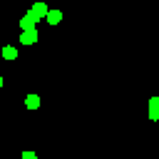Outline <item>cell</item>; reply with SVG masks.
Here are the masks:
<instances>
[{"label": "cell", "mask_w": 159, "mask_h": 159, "mask_svg": "<svg viewBox=\"0 0 159 159\" xmlns=\"http://www.w3.org/2000/svg\"><path fill=\"white\" fill-rule=\"evenodd\" d=\"M30 12L35 15V20H42V17H47V5H45L42 0H37V2L30 7Z\"/></svg>", "instance_id": "obj_1"}, {"label": "cell", "mask_w": 159, "mask_h": 159, "mask_svg": "<svg viewBox=\"0 0 159 159\" xmlns=\"http://www.w3.org/2000/svg\"><path fill=\"white\" fill-rule=\"evenodd\" d=\"M35 40H37V30H22L20 32V42L22 45H35Z\"/></svg>", "instance_id": "obj_2"}, {"label": "cell", "mask_w": 159, "mask_h": 159, "mask_svg": "<svg viewBox=\"0 0 159 159\" xmlns=\"http://www.w3.org/2000/svg\"><path fill=\"white\" fill-rule=\"evenodd\" d=\"M35 22H37L35 15H32V12H25L22 20H20V27H22V30H35Z\"/></svg>", "instance_id": "obj_3"}, {"label": "cell", "mask_w": 159, "mask_h": 159, "mask_svg": "<svg viewBox=\"0 0 159 159\" xmlns=\"http://www.w3.org/2000/svg\"><path fill=\"white\" fill-rule=\"evenodd\" d=\"M149 119L159 122V97H152L149 99Z\"/></svg>", "instance_id": "obj_4"}, {"label": "cell", "mask_w": 159, "mask_h": 159, "mask_svg": "<svg viewBox=\"0 0 159 159\" xmlns=\"http://www.w3.org/2000/svg\"><path fill=\"white\" fill-rule=\"evenodd\" d=\"M45 20H47L50 25H57V22L62 20V12H60V10H47V17H45Z\"/></svg>", "instance_id": "obj_5"}, {"label": "cell", "mask_w": 159, "mask_h": 159, "mask_svg": "<svg viewBox=\"0 0 159 159\" xmlns=\"http://www.w3.org/2000/svg\"><path fill=\"white\" fill-rule=\"evenodd\" d=\"M25 104H27V109H37L40 107V97L37 94H27L25 97Z\"/></svg>", "instance_id": "obj_6"}, {"label": "cell", "mask_w": 159, "mask_h": 159, "mask_svg": "<svg viewBox=\"0 0 159 159\" xmlns=\"http://www.w3.org/2000/svg\"><path fill=\"white\" fill-rule=\"evenodd\" d=\"M2 57H5V60H15V57H17V50H15L12 45H5V47H2Z\"/></svg>", "instance_id": "obj_7"}, {"label": "cell", "mask_w": 159, "mask_h": 159, "mask_svg": "<svg viewBox=\"0 0 159 159\" xmlns=\"http://www.w3.org/2000/svg\"><path fill=\"white\" fill-rule=\"evenodd\" d=\"M22 159H37L35 152H22Z\"/></svg>", "instance_id": "obj_8"}, {"label": "cell", "mask_w": 159, "mask_h": 159, "mask_svg": "<svg viewBox=\"0 0 159 159\" xmlns=\"http://www.w3.org/2000/svg\"><path fill=\"white\" fill-rule=\"evenodd\" d=\"M0 87H2V77H0Z\"/></svg>", "instance_id": "obj_9"}]
</instances>
